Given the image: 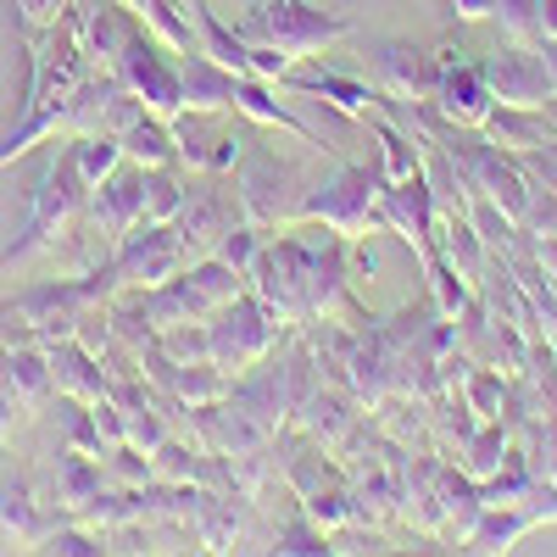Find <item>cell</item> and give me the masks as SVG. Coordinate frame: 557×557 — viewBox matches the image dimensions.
Listing matches in <instances>:
<instances>
[{
    "label": "cell",
    "instance_id": "cell-27",
    "mask_svg": "<svg viewBox=\"0 0 557 557\" xmlns=\"http://www.w3.org/2000/svg\"><path fill=\"white\" fill-rule=\"evenodd\" d=\"M0 374H7L28 407H45L57 396V380H51V357H45V346L34 341H17V346H0Z\"/></svg>",
    "mask_w": 557,
    "mask_h": 557
},
{
    "label": "cell",
    "instance_id": "cell-2",
    "mask_svg": "<svg viewBox=\"0 0 557 557\" xmlns=\"http://www.w3.org/2000/svg\"><path fill=\"white\" fill-rule=\"evenodd\" d=\"M84 207H89V184L78 178V162H73V146L67 134L45 139V157L34 168V184H28V218H23V235L0 251V273L39 257V251H57L62 240H73V228L84 223Z\"/></svg>",
    "mask_w": 557,
    "mask_h": 557
},
{
    "label": "cell",
    "instance_id": "cell-37",
    "mask_svg": "<svg viewBox=\"0 0 557 557\" xmlns=\"http://www.w3.org/2000/svg\"><path fill=\"white\" fill-rule=\"evenodd\" d=\"M12 12H17V34H23V45H28V39H39L45 28H57V23L73 12V0H12Z\"/></svg>",
    "mask_w": 557,
    "mask_h": 557
},
{
    "label": "cell",
    "instance_id": "cell-20",
    "mask_svg": "<svg viewBox=\"0 0 557 557\" xmlns=\"http://www.w3.org/2000/svg\"><path fill=\"white\" fill-rule=\"evenodd\" d=\"M112 485L107 462L101 457H84L73 446L57 451V469H51V491H45V502H57V519H84L89 502H96L101 491Z\"/></svg>",
    "mask_w": 557,
    "mask_h": 557
},
{
    "label": "cell",
    "instance_id": "cell-25",
    "mask_svg": "<svg viewBox=\"0 0 557 557\" xmlns=\"http://www.w3.org/2000/svg\"><path fill=\"white\" fill-rule=\"evenodd\" d=\"M491 107H496V96H491V84L480 78V67H451V73H441V89H435V112L446 117V123H457V128H480L485 117H491Z\"/></svg>",
    "mask_w": 557,
    "mask_h": 557
},
{
    "label": "cell",
    "instance_id": "cell-34",
    "mask_svg": "<svg viewBox=\"0 0 557 557\" xmlns=\"http://www.w3.org/2000/svg\"><path fill=\"white\" fill-rule=\"evenodd\" d=\"M273 552H290V557H323V552H335L330 530H318L301 507H296V519H285L273 530Z\"/></svg>",
    "mask_w": 557,
    "mask_h": 557
},
{
    "label": "cell",
    "instance_id": "cell-22",
    "mask_svg": "<svg viewBox=\"0 0 557 557\" xmlns=\"http://www.w3.org/2000/svg\"><path fill=\"white\" fill-rule=\"evenodd\" d=\"M51 535V519L39 513V496L23 474H0V552H39Z\"/></svg>",
    "mask_w": 557,
    "mask_h": 557
},
{
    "label": "cell",
    "instance_id": "cell-40",
    "mask_svg": "<svg viewBox=\"0 0 557 557\" xmlns=\"http://www.w3.org/2000/svg\"><path fill=\"white\" fill-rule=\"evenodd\" d=\"M462 385H469V407H474V412L485 418V424H491V418H502V374H491V368H480V374H469Z\"/></svg>",
    "mask_w": 557,
    "mask_h": 557
},
{
    "label": "cell",
    "instance_id": "cell-12",
    "mask_svg": "<svg viewBox=\"0 0 557 557\" xmlns=\"http://www.w3.org/2000/svg\"><path fill=\"white\" fill-rule=\"evenodd\" d=\"M190 23H196V45L218 62V67H228V73H246V78H268V84H278L296 62L285 57V51H273V45H251L240 28H228L207 0H190Z\"/></svg>",
    "mask_w": 557,
    "mask_h": 557
},
{
    "label": "cell",
    "instance_id": "cell-7",
    "mask_svg": "<svg viewBox=\"0 0 557 557\" xmlns=\"http://www.w3.org/2000/svg\"><path fill=\"white\" fill-rule=\"evenodd\" d=\"M207 335H212V362L223 368V374H246L257 357H268L278 341L290 335V323L246 285L235 301H223L207 318Z\"/></svg>",
    "mask_w": 557,
    "mask_h": 557
},
{
    "label": "cell",
    "instance_id": "cell-32",
    "mask_svg": "<svg viewBox=\"0 0 557 557\" xmlns=\"http://www.w3.org/2000/svg\"><path fill=\"white\" fill-rule=\"evenodd\" d=\"M190 190V168L168 162V168H146V223H173Z\"/></svg>",
    "mask_w": 557,
    "mask_h": 557
},
{
    "label": "cell",
    "instance_id": "cell-43",
    "mask_svg": "<svg viewBox=\"0 0 557 557\" xmlns=\"http://www.w3.org/2000/svg\"><path fill=\"white\" fill-rule=\"evenodd\" d=\"M374 268H380V257H374V246H368L362 235L351 240V278L362 285V278H374Z\"/></svg>",
    "mask_w": 557,
    "mask_h": 557
},
{
    "label": "cell",
    "instance_id": "cell-36",
    "mask_svg": "<svg viewBox=\"0 0 557 557\" xmlns=\"http://www.w3.org/2000/svg\"><path fill=\"white\" fill-rule=\"evenodd\" d=\"M157 346H162L173 362H212V335H207V323H173V330L157 335Z\"/></svg>",
    "mask_w": 557,
    "mask_h": 557
},
{
    "label": "cell",
    "instance_id": "cell-11",
    "mask_svg": "<svg viewBox=\"0 0 557 557\" xmlns=\"http://www.w3.org/2000/svg\"><path fill=\"white\" fill-rule=\"evenodd\" d=\"M12 301H17V318H23V335H28L34 346H51V341L73 335L78 318H84L89 307H101L96 296H89L84 273H73V278H39V285L17 290Z\"/></svg>",
    "mask_w": 557,
    "mask_h": 557
},
{
    "label": "cell",
    "instance_id": "cell-5",
    "mask_svg": "<svg viewBox=\"0 0 557 557\" xmlns=\"http://www.w3.org/2000/svg\"><path fill=\"white\" fill-rule=\"evenodd\" d=\"M235 196H240V212L262 228H290L301 223V201L312 184L301 178V168L290 157H278L273 146H257V139H246V151L235 162Z\"/></svg>",
    "mask_w": 557,
    "mask_h": 557
},
{
    "label": "cell",
    "instance_id": "cell-41",
    "mask_svg": "<svg viewBox=\"0 0 557 557\" xmlns=\"http://www.w3.org/2000/svg\"><path fill=\"white\" fill-rule=\"evenodd\" d=\"M28 412H34V407L23 401V391H17L7 374H0V446H7V441L17 435V424H23Z\"/></svg>",
    "mask_w": 557,
    "mask_h": 557
},
{
    "label": "cell",
    "instance_id": "cell-14",
    "mask_svg": "<svg viewBox=\"0 0 557 557\" xmlns=\"http://www.w3.org/2000/svg\"><path fill=\"white\" fill-rule=\"evenodd\" d=\"M173 139H178V162L190 173H235L246 139L228 117H207V112H178L173 117Z\"/></svg>",
    "mask_w": 557,
    "mask_h": 557
},
{
    "label": "cell",
    "instance_id": "cell-17",
    "mask_svg": "<svg viewBox=\"0 0 557 557\" xmlns=\"http://www.w3.org/2000/svg\"><path fill=\"white\" fill-rule=\"evenodd\" d=\"M273 89H285V96H312L318 107H335L341 117H351V123H362L368 112H380V101H385V89L380 84H362V78H351V73H335V67H323V73H301V62L278 78Z\"/></svg>",
    "mask_w": 557,
    "mask_h": 557
},
{
    "label": "cell",
    "instance_id": "cell-30",
    "mask_svg": "<svg viewBox=\"0 0 557 557\" xmlns=\"http://www.w3.org/2000/svg\"><path fill=\"white\" fill-rule=\"evenodd\" d=\"M67 146H73V162H78V178L96 190L101 178H112L128 157H123V139L112 128H89V134H67Z\"/></svg>",
    "mask_w": 557,
    "mask_h": 557
},
{
    "label": "cell",
    "instance_id": "cell-10",
    "mask_svg": "<svg viewBox=\"0 0 557 557\" xmlns=\"http://www.w3.org/2000/svg\"><path fill=\"white\" fill-rule=\"evenodd\" d=\"M246 212H240V196H235V178L228 173H190V190H184V207L173 218L184 251H190V262L212 257L218 240L235 228Z\"/></svg>",
    "mask_w": 557,
    "mask_h": 557
},
{
    "label": "cell",
    "instance_id": "cell-18",
    "mask_svg": "<svg viewBox=\"0 0 557 557\" xmlns=\"http://www.w3.org/2000/svg\"><path fill=\"white\" fill-rule=\"evenodd\" d=\"M78 45H84V57L96 62V73H112V62L123 57V45L134 34V12L123 7V0H73V12H67Z\"/></svg>",
    "mask_w": 557,
    "mask_h": 557
},
{
    "label": "cell",
    "instance_id": "cell-42",
    "mask_svg": "<svg viewBox=\"0 0 557 557\" xmlns=\"http://www.w3.org/2000/svg\"><path fill=\"white\" fill-rule=\"evenodd\" d=\"M17 341H28L23 335V318H17V301L0 296V346H17Z\"/></svg>",
    "mask_w": 557,
    "mask_h": 557
},
{
    "label": "cell",
    "instance_id": "cell-33",
    "mask_svg": "<svg viewBox=\"0 0 557 557\" xmlns=\"http://www.w3.org/2000/svg\"><path fill=\"white\" fill-rule=\"evenodd\" d=\"M268 235H273V228H262V223H251V218H240L235 228H228V235L218 240V251L212 257H223L228 268H235V273H251V262L262 257V246H268Z\"/></svg>",
    "mask_w": 557,
    "mask_h": 557
},
{
    "label": "cell",
    "instance_id": "cell-35",
    "mask_svg": "<svg viewBox=\"0 0 557 557\" xmlns=\"http://www.w3.org/2000/svg\"><path fill=\"white\" fill-rule=\"evenodd\" d=\"M462 451H469V462H462V474H469V480H491V474L502 469V462H507V430L491 418L485 430H474V441L462 446Z\"/></svg>",
    "mask_w": 557,
    "mask_h": 557
},
{
    "label": "cell",
    "instance_id": "cell-4",
    "mask_svg": "<svg viewBox=\"0 0 557 557\" xmlns=\"http://www.w3.org/2000/svg\"><path fill=\"white\" fill-rule=\"evenodd\" d=\"M240 34L251 45H273V51H285L290 62H318L330 45L351 39L357 23L346 12H323L312 0H262V7L246 12Z\"/></svg>",
    "mask_w": 557,
    "mask_h": 557
},
{
    "label": "cell",
    "instance_id": "cell-29",
    "mask_svg": "<svg viewBox=\"0 0 557 557\" xmlns=\"http://www.w3.org/2000/svg\"><path fill=\"white\" fill-rule=\"evenodd\" d=\"M134 17L146 23L173 57H190V51H201L196 45V23H190V0H139L134 7Z\"/></svg>",
    "mask_w": 557,
    "mask_h": 557
},
{
    "label": "cell",
    "instance_id": "cell-45",
    "mask_svg": "<svg viewBox=\"0 0 557 557\" xmlns=\"http://www.w3.org/2000/svg\"><path fill=\"white\" fill-rule=\"evenodd\" d=\"M251 7H262V0H251Z\"/></svg>",
    "mask_w": 557,
    "mask_h": 557
},
{
    "label": "cell",
    "instance_id": "cell-23",
    "mask_svg": "<svg viewBox=\"0 0 557 557\" xmlns=\"http://www.w3.org/2000/svg\"><path fill=\"white\" fill-rule=\"evenodd\" d=\"M184 78V112H207V117H235V73L218 67L207 51L178 57Z\"/></svg>",
    "mask_w": 557,
    "mask_h": 557
},
{
    "label": "cell",
    "instance_id": "cell-9",
    "mask_svg": "<svg viewBox=\"0 0 557 557\" xmlns=\"http://www.w3.org/2000/svg\"><path fill=\"white\" fill-rule=\"evenodd\" d=\"M112 73H117V84H123L146 112H157V117H168V123L184 112L178 57L168 51V45H162L146 23H134V34H128V45H123V57L112 62Z\"/></svg>",
    "mask_w": 557,
    "mask_h": 557
},
{
    "label": "cell",
    "instance_id": "cell-13",
    "mask_svg": "<svg viewBox=\"0 0 557 557\" xmlns=\"http://www.w3.org/2000/svg\"><path fill=\"white\" fill-rule=\"evenodd\" d=\"M89 228L101 235V246H123L139 223H146V168L139 162H123L112 178H101L96 190H89V207H84Z\"/></svg>",
    "mask_w": 557,
    "mask_h": 557
},
{
    "label": "cell",
    "instance_id": "cell-38",
    "mask_svg": "<svg viewBox=\"0 0 557 557\" xmlns=\"http://www.w3.org/2000/svg\"><path fill=\"white\" fill-rule=\"evenodd\" d=\"M496 17L519 45H541V0H496Z\"/></svg>",
    "mask_w": 557,
    "mask_h": 557
},
{
    "label": "cell",
    "instance_id": "cell-1",
    "mask_svg": "<svg viewBox=\"0 0 557 557\" xmlns=\"http://www.w3.org/2000/svg\"><path fill=\"white\" fill-rule=\"evenodd\" d=\"M89 73H96V62L84 57V45H78V34H73L67 17L57 28H45L39 39H28V89H23L17 123L0 134V168H12L23 151L45 146V139L67 134L73 96H78V84Z\"/></svg>",
    "mask_w": 557,
    "mask_h": 557
},
{
    "label": "cell",
    "instance_id": "cell-3",
    "mask_svg": "<svg viewBox=\"0 0 557 557\" xmlns=\"http://www.w3.org/2000/svg\"><path fill=\"white\" fill-rule=\"evenodd\" d=\"M312 385H318V357H312L307 335L290 330L268 357H257L240 380H228V396L223 401L235 407L240 418H251L257 430L285 435L296 424L301 401L312 396Z\"/></svg>",
    "mask_w": 557,
    "mask_h": 557
},
{
    "label": "cell",
    "instance_id": "cell-26",
    "mask_svg": "<svg viewBox=\"0 0 557 557\" xmlns=\"http://www.w3.org/2000/svg\"><path fill=\"white\" fill-rule=\"evenodd\" d=\"M117 139H123V157H128V162H139V168H168V162H178L173 123H168V117H157V112H146V107H139V112L117 128Z\"/></svg>",
    "mask_w": 557,
    "mask_h": 557
},
{
    "label": "cell",
    "instance_id": "cell-39",
    "mask_svg": "<svg viewBox=\"0 0 557 557\" xmlns=\"http://www.w3.org/2000/svg\"><path fill=\"white\" fill-rule=\"evenodd\" d=\"M107 469H112V480L117 485H146V480H157V469H151V451H139V446H112V457H107Z\"/></svg>",
    "mask_w": 557,
    "mask_h": 557
},
{
    "label": "cell",
    "instance_id": "cell-6",
    "mask_svg": "<svg viewBox=\"0 0 557 557\" xmlns=\"http://www.w3.org/2000/svg\"><path fill=\"white\" fill-rule=\"evenodd\" d=\"M385 196V168L380 162H341L330 178H318L307 201H301V223H330L335 235L357 240V235H374V212Z\"/></svg>",
    "mask_w": 557,
    "mask_h": 557
},
{
    "label": "cell",
    "instance_id": "cell-8",
    "mask_svg": "<svg viewBox=\"0 0 557 557\" xmlns=\"http://www.w3.org/2000/svg\"><path fill=\"white\" fill-rule=\"evenodd\" d=\"M307 268H312V246H307V235H301V223H290V228H273L268 235V246H262V257L251 262V273H246V285L290 323V330H307L312 323V307H307Z\"/></svg>",
    "mask_w": 557,
    "mask_h": 557
},
{
    "label": "cell",
    "instance_id": "cell-21",
    "mask_svg": "<svg viewBox=\"0 0 557 557\" xmlns=\"http://www.w3.org/2000/svg\"><path fill=\"white\" fill-rule=\"evenodd\" d=\"M357 407H362V401H357L346 385L318 380V385H312V396L301 401V412H296V424H290V430H301V435H307V441H318L323 451H335V446L346 441V430L362 418Z\"/></svg>",
    "mask_w": 557,
    "mask_h": 557
},
{
    "label": "cell",
    "instance_id": "cell-24",
    "mask_svg": "<svg viewBox=\"0 0 557 557\" xmlns=\"http://www.w3.org/2000/svg\"><path fill=\"white\" fill-rule=\"evenodd\" d=\"M51 357V380H57V396H73V401H101L107 396V362L96 351H84L73 335L45 346Z\"/></svg>",
    "mask_w": 557,
    "mask_h": 557
},
{
    "label": "cell",
    "instance_id": "cell-19",
    "mask_svg": "<svg viewBox=\"0 0 557 557\" xmlns=\"http://www.w3.org/2000/svg\"><path fill=\"white\" fill-rule=\"evenodd\" d=\"M368 62H374L385 96H396V101H435V89H441V67H435V57L418 51V45L374 39V45H368Z\"/></svg>",
    "mask_w": 557,
    "mask_h": 557
},
{
    "label": "cell",
    "instance_id": "cell-15",
    "mask_svg": "<svg viewBox=\"0 0 557 557\" xmlns=\"http://www.w3.org/2000/svg\"><path fill=\"white\" fill-rule=\"evenodd\" d=\"M480 78L491 84L496 107H524V112H541L546 101H557V78L546 67V57H530V51H496L480 62Z\"/></svg>",
    "mask_w": 557,
    "mask_h": 557
},
{
    "label": "cell",
    "instance_id": "cell-31",
    "mask_svg": "<svg viewBox=\"0 0 557 557\" xmlns=\"http://www.w3.org/2000/svg\"><path fill=\"white\" fill-rule=\"evenodd\" d=\"M57 418H62V446H73V451H84V457H112V441L101 435V424H96V407L89 401H73V396H57Z\"/></svg>",
    "mask_w": 557,
    "mask_h": 557
},
{
    "label": "cell",
    "instance_id": "cell-28",
    "mask_svg": "<svg viewBox=\"0 0 557 557\" xmlns=\"http://www.w3.org/2000/svg\"><path fill=\"white\" fill-rule=\"evenodd\" d=\"M362 123H368V134L380 139V168H385V184L424 173V139H418L407 123H391V117H374V112H368Z\"/></svg>",
    "mask_w": 557,
    "mask_h": 557
},
{
    "label": "cell",
    "instance_id": "cell-16",
    "mask_svg": "<svg viewBox=\"0 0 557 557\" xmlns=\"http://www.w3.org/2000/svg\"><path fill=\"white\" fill-rule=\"evenodd\" d=\"M435 212H441V201H435V190H430V178H424V173H412V178L385 184L380 212H374V228H391V235H401L418 257H430Z\"/></svg>",
    "mask_w": 557,
    "mask_h": 557
},
{
    "label": "cell",
    "instance_id": "cell-44",
    "mask_svg": "<svg viewBox=\"0 0 557 557\" xmlns=\"http://www.w3.org/2000/svg\"><path fill=\"white\" fill-rule=\"evenodd\" d=\"M451 7H457V17H462V23H480V17H491V12H496V0H451Z\"/></svg>",
    "mask_w": 557,
    "mask_h": 557
}]
</instances>
